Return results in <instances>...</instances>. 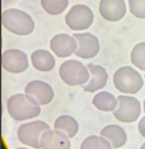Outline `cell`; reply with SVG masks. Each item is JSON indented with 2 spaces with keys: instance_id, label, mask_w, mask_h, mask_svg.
<instances>
[{
  "instance_id": "obj_1",
  "label": "cell",
  "mask_w": 145,
  "mask_h": 149,
  "mask_svg": "<svg viewBox=\"0 0 145 149\" xmlns=\"http://www.w3.org/2000/svg\"><path fill=\"white\" fill-rule=\"evenodd\" d=\"M7 112L14 120L25 122L40 115L41 105L26 93H17L7 100Z\"/></svg>"
},
{
  "instance_id": "obj_2",
  "label": "cell",
  "mask_w": 145,
  "mask_h": 149,
  "mask_svg": "<svg viewBox=\"0 0 145 149\" xmlns=\"http://www.w3.org/2000/svg\"><path fill=\"white\" fill-rule=\"evenodd\" d=\"M1 25L17 36H29L34 30V21L27 13L18 8H7L1 13Z\"/></svg>"
},
{
  "instance_id": "obj_3",
  "label": "cell",
  "mask_w": 145,
  "mask_h": 149,
  "mask_svg": "<svg viewBox=\"0 0 145 149\" xmlns=\"http://www.w3.org/2000/svg\"><path fill=\"white\" fill-rule=\"evenodd\" d=\"M114 86L122 95H136L144 86V78L136 68L123 66L114 72Z\"/></svg>"
},
{
  "instance_id": "obj_4",
  "label": "cell",
  "mask_w": 145,
  "mask_h": 149,
  "mask_svg": "<svg viewBox=\"0 0 145 149\" xmlns=\"http://www.w3.org/2000/svg\"><path fill=\"white\" fill-rule=\"evenodd\" d=\"M59 77L68 86H84L91 78V71L79 60H66L60 64Z\"/></svg>"
},
{
  "instance_id": "obj_5",
  "label": "cell",
  "mask_w": 145,
  "mask_h": 149,
  "mask_svg": "<svg viewBox=\"0 0 145 149\" xmlns=\"http://www.w3.org/2000/svg\"><path fill=\"white\" fill-rule=\"evenodd\" d=\"M49 129V125L44 120H33V122H25L18 127L17 136L21 144L25 146H30L33 149H40V138L43 133Z\"/></svg>"
},
{
  "instance_id": "obj_6",
  "label": "cell",
  "mask_w": 145,
  "mask_h": 149,
  "mask_svg": "<svg viewBox=\"0 0 145 149\" xmlns=\"http://www.w3.org/2000/svg\"><path fill=\"white\" fill-rule=\"evenodd\" d=\"M142 112L141 103L132 95L118 96V107L114 111V118L122 123L137 122Z\"/></svg>"
},
{
  "instance_id": "obj_7",
  "label": "cell",
  "mask_w": 145,
  "mask_h": 149,
  "mask_svg": "<svg viewBox=\"0 0 145 149\" xmlns=\"http://www.w3.org/2000/svg\"><path fill=\"white\" fill-rule=\"evenodd\" d=\"M93 21H95L93 11L85 4L72 6L64 18L66 25L74 32H85L86 29L92 26Z\"/></svg>"
},
{
  "instance_id": "obj_8",
  "label": "cell",
  "mask_w": 145,
  "mask_h": 149,
  "mask_svg": "<svg viewBox=\"0 0 145 149\" xmlns=\"http://www.w3.org/2000/svg\"><path fill=\"white\" fill-rule=\"evenodd\" d=\"M1 67L11 74H21L29 67V58L23 51L10 48L1 54Z\"/></svg>"
},
{
  "instance_id": "obj_9",
  "label": "cell",
  "mask_w": 145,
  "mask_h": 149,
  "mask_svg": "<svg viewBox=\"0 0 145 149\" xmlns=\"http://www.w3.org/2000/svg\"><path fill=\"white\" fill-rule=\"evenodd\" d=\"M74 37L78 44L75 56L81 59H92L97 56L100 51V41L95 34L86 32H77Z\"/></svg>"
},
{
  "instance_id": "obj_10",
  "label": "cell",
  "mask_w": 145,
  "mask_h": 149,
  "mask_svg": "<svg viewBox=\"0 0 145 149\" xmlns=\"http://www.w3.org/2000/svg\"><path fill=\"white\" fill-rule=\"evenodd\" d=\"M77 40L75 37L67 33L55 34L49 41V48L52 54L58 58H68L77 51Z\"/></svg>"
},
{
  "instance_id": "obj_11",
  "label": "cell",
  "mask_w": 145,
  "mask_h": 149,
  "mask_svg": "<svg viewBox=\"0 0 145 149\" xmlns=\"http://www.w3.org/2000/svg\"><path fill=\"white\" fill-rule=\"evenodd\" d=\"M25 93L34 99L40 105L49 104L55 97V92L48 82L44 81H30L25 88Z\"/></svg>"
},
{
  "instance_id": "obj_12",
  "label": "cell",
  "mask_w": 145,
  "mask_h": 149,
  "mask_svg": "<svg viewBox=\"0 0 145 149\" xmlns=\"http://www.w3.org/2000/svg\"><path fill=\"white\" fill-rule=\"evenodd\" d=\"M127 11L125 0H100L99 13L108 22H118L125 18Z\"/></svg>"
},
{
  "instance_id": "obj_13",
  "label": "cell",
  "mask_w": 145,
  "mask_h": 149,
  "mask_svg": "<svg viewBox=\"0 0 145 149\" xmlns=\"http://www.w3.org/2000/svg\"><path fill=\"white\" fill-rule=\"evenodd\" d=\"M71 138L67 137L63 131L56 129H48L43 133L40 138L41 149H70L71 148Z\"/></svg>"
},
{
  "instance_id": "obj_14",
  "label": "cell",
  "mask_w": 145,
  "mask_h": 149,
  "mask_svg": "<svg viewBox=\"0 0 145 149\" xmlns=\"http://www.w3.org/2000/svg\"><path fill=\"white\" fill-rule=\"evenodd\" d=\"M88 68L91 71V78L82 86L84 92L86 93H95L104 89L107 82H108V72L104 67H101L99 64H88Z\"/></svg>"
},
{
  "instance_id": "obj_15",
  "label": "cell",
  "mask_w": 145,
  "mask_h": 149,
  "mask_svg": "<svg viewBox=\"0 0 145 149\" xmlns=\"http://www.w3.org/2000/svg\"><path fill=\"white\" fill-rule=\"evenodd\" d=\"M100 136L109 141L114 149H121L127 142V133L125 129L118 125H108L101 129Z\"/></svg>"
},
{
  "instance_id": "obj_16",
  "label": "cell",
  "mask_w": 145,
  "mask_h": 149,
  "mask_svg": "<svg viewBox=\"0 0 145 149\" xmlns=\"http://www.w3.org/2000/svg\"><path fill=\"white\" fill-rule=\"evenodd\" d=\"M30 62L37 71L48 72L55 67V55L47 49H36L30 55Z\"/></svg>"
},
{
  "instance_id": "obj_17",
  "label": "cell",
  "mask_w": 145,
  "mask_h": 149,
  "mask_svg": "<svg viewBox=\"0 0 145 149\" xmlns=\"http://www.w3.org/2000/svg\"><path fill=\"white\" fill-rule=\"evenodd\" d=\"M92 104L95 105L99 111L103 112H114L118 107V97H115L109 92H97L92 100Z\"/></svg>"
},
{
  "instance_id": "obj_18",
  "label": "cell",
  "mask_w": 145,
  "mask_h": 149,
  "mask_svg": "<svg viewBox=\"0 0 145 149\" xmlns=\"http://www.w3.org/2000/svg\"><path fill=\"white\" fill-rule=\"evenodd\" d=\"M54 129H56V130H59V131H63L64 134L67 137H70V138H74L78 134L79 125H78L75 118L70 116V115H60L55 120Z\"/></svg>"
},
{
  "instance_id": "obj_19",
  "label": "cell",
  "mask_w": 145,
  "mask_h": 149,
  "mask_svg": "<svg viewBox=\"0 0 145 149\" xmlns=\"http://www.w3.org/2000/svg\"><path fill=\"white\" fill-rule=\"evenodd\" d=\"M79 149H114L108 140L101 136H89L81 142Z\"/></svg>"
},
{
  "instance_id": "obj_20",
  "label": "cell",
  "mask_w": 145,
  "mask_h": 149,
  "mask_svg": "<svg viewBox=\"0 0 145 149\" xmlns=\"http://www.w3.org/2000/svg\"><path fill=\"white\" fill-rule=\"evenodd\" d=\"M68 0H41V7L49 15H60L66 11Z\"/></svg>"
},
{
  "instance_id": "obj_21",
  "label": "cell",
  "mask_w": 145,
  "mask_h": 149,
  "mask_svg": "<svg viewBox=\"0 0 145 149\" xmlns=\"http://www.w3.org/2000/svg\"><path fill=\"white\" fill-rule=\"evenodd\" d=\"M130 60H132V64L134 67L145 71V41L134 45V48L132 49V54H130Z\"/></svg>"
},
{
  "instance_id": "obj_22",
  "label": "cell",
  "mask_w": 145,
  "mask_h": 149,
  "mask_svg": "<svg viewBox=\"0 0 145 149\" xmlns=\"http://www.w3.org/2000/svg\"><path fill=\"white\" fill-rule=\"evenodd\" d=\"M130 13L138 19H145V0H129Z\"/></svg>"
},
{
  "instance_id": "obj_23",
  "label": "cell",
  "mask_w": 145,
  "mask_h": 149,
  "mask_svg": "<svg viewBox=\"0 0 145 149\" xmlns=\"http://www.w3.org/2000/svg\"><path fill=\"white\" fill-rule=\"evenodd\" d=\"M138 133L145 138V116H142L138 122Z\"/></svg>"
},
{
  "instance_id": "obj_24",
  "label": "cell",
  "mask_w": 145,
  "mask_h": 149,
  "mask_svg": "<svg viewBox=\"0 0 145 149\" xmlns=\"http://www.w3.org/2000/svg\"><path fill=\"white\" fill-rule=\"evenodd\" d=\"M15 149H33L30 146H19V148H15Z\"/></svg>"
},
{
  "instance_id": "obj_25",
  "label": "cell",
  "mask_w": 145,
  "mask_h": 149,
  "mask_svg": "<svg viewBox=\"0 0 145 149\" xmlns=\"http://www.w3.org/2000/svg\"><path fill=\"white\" fill-rule=\"evenodd\" d=\"M142 111L145 112V100H144V104H142Z\"/></svg>"
},
{
  "instance_id": "obj_26",
  "label": "cell",
  "mask_w": 145,
  "mask_h": 149,
  "mask_svg": "<svg viewBox=\"0 0 145 149\" xmlns=\"http://www.w3.org/2000/svg\"><path fill=\"white\" fill-rule=\"evenodd\" d=\"M141 149H145V142H144L142 145H141Z\"/></svg>"
},
{
  "instance_id": "obj_27",
  "label": "cell",
  "mask_w": 145,
  "mask_h": 149,
  "mask_svg": "<svg viewBox=\"0 0 145 149\" xmlns=\"http://www.w3.org/2000/svg\"><path fill=\"white\" fill-rule=\"evenodd\" d=\"M144 78H145V77H144Z\"/></svg>"
}]
</instances>
